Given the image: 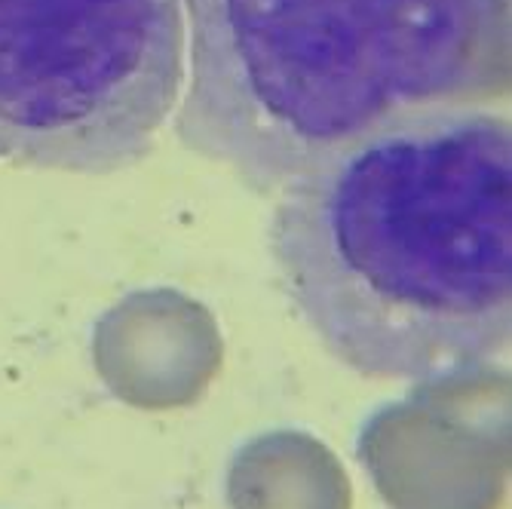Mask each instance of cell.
Listing matches in <instances>:
<instances>
[{
  "label": "cell",
  "instance_id": "6da1fadb",
  "mask_svg": "<svg viewBox=\"0 0 512 509\" xmlns=\"http://www.w3.org/2000/svg\"><path fill=\"white\" fill-rule=\"evenodd\" d=\"M270 255L335 359L381 381L488 368L512 332V129L473 105L390 117L276 191Z\"/></svg>",
  "mask_w": 512,
  "mask_h": 509
},
{
  "label": "cell",
  "instance_id": "3957f363",
  "mask_svg": "<svg viewBox=\"0 0 512 509\" xmlns=\"http://www.w3.org/2000/svg\"><path fill=\"white\" fill-rule=\"evenodd\" d=\"M181 0H0V163H142L188 74Z\"/></svg>",
  "mask_w": 512,
  "mask_h": 509
},
{
  "label": "cell",
  "instance_id": "5b68a950",
  "mask_svg": "<svg viewBox=\"0 0 512 509\" xmlns=\"http://www.w3.org/2000/svg\"><path fill=\"white\" fill-rule=\"evenodd\" d=\"M237 509H347L335 460L304 436H270L246 448L234 467Z\"/></svg>",
  "mask_w": 512,
  "mask_h": 509
},
{
  "label": "cell",
  "instance_id": "7a4b0ae2",
  "mask_svg": "<svg viewBox=\"0 0 512 509\" xmlns=\"http://www.w3.org/2000/svg\"><path fill=\"white\" fill-rule=\"evenodd\" d=\"M178 142L267 197L390 117L509 89V0H181Z\"/></svg>",
  "mask_w": 512,
  "mask_h": 509
},
{
  "label": "cell",
  "instance_id": "277c9868",
  "mask_svg": "<svg viewBox=\"0 0 512 509\" xmlns=\"http://www.w3.org/2000/svg\"><path fill=\"white\" fill-rule=\"evenodd\" d=\"M362 454L393 503L488 509L497 497L494 427L433 421L421 408L387 411L362 439Z\"/></svg>",
  "mask_w": 512,
  "mask_h": 509
}]
</instances>
